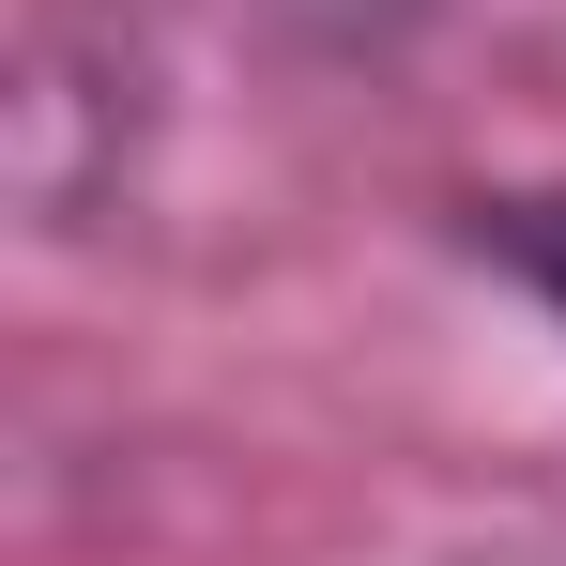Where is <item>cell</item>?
<instances>
[{"label": "cell", "mask_w": 566, "mask_h": 566, "mask_svg": "<svg viewBox=\"0 0 566 566\" xmlns=\"http://www.w3.org/2000/svg\"><path fill=\"white\" fill-rule=\"evenodd\" d=\"M444 230H460V261H490V276L566 337V185H474Z\"/></svg>", "instance_id": "cell-1"}, {"label": "cell", "mask_w": 566, "mask_h": 566, "mask_svg": "<svg viewBox=\"0 0 566 566\" xmlns=\"http://www.w3.org/2000/svg\"><path fill=\"white\" fill-rule=\"evenodd\" d=\"M214 15H245V31H276V46H322V62H398L429 0H214Z\"/></svg>", "instance_id": "cell-2"}, {"label": "cell", "mask_w": 566, "mask_h": 566, "mask_svg": "<svg viewBox=\"0 0 566 566\" xmlns=\"http://www.w3.org/2000/svg\"><path fill=\"white\" fill-rule=\"evenodd\" d=\"M474 566H566V536H505V552H474Z\"/></svg>", "instance_id": "cell-3"}]
</instances>
